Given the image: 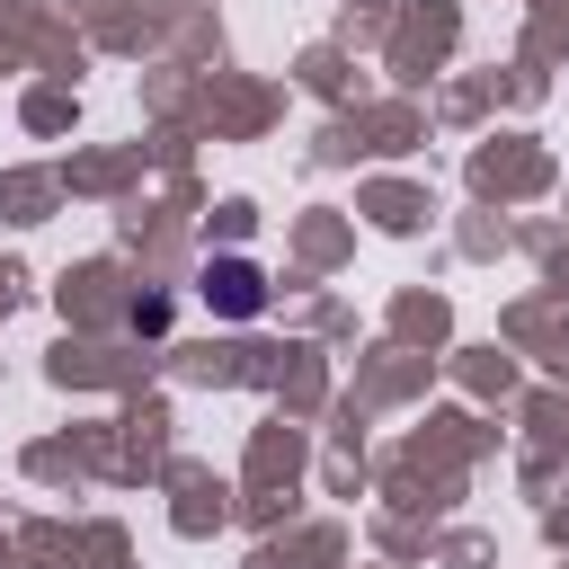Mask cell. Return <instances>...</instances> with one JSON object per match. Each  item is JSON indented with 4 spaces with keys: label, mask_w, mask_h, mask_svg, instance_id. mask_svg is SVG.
Wrapping results in <instances>:
<instances>
[{
    "label": "cell",
    "mask_w": 569,
    "mask_h": 569,
    "mask_svg": "<svg viewBox=\"0 0 569 569\" xmlns=\"http://www.w3.org/2000/svg\"><path fill=\"white\" fill-rule=\"evenodd\" d=\"M204 284H222V311H258V276H249V267H222V276H204Z\"/></svg>",
    "instance_id": "cell-1"
}]
</instances>
